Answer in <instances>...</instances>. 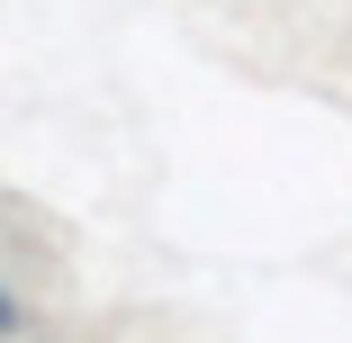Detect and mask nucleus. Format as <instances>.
<instances>
[{
    "label": "nucleus",
    "instance_id": "nucleus-1",
    "mask_svg": "<svg viewBox=\"0 0 352 343\" xmlns=\"http://www.w3.org/2000/svg\"><path fill=\"white\" fill-rule=\"evenodd\" d=\"M19 325H28V307H19L10 289H0V334H19Z\"/></svg>",
    "mask_w": 352,
    "mask_h": 343
}]
</instances>
